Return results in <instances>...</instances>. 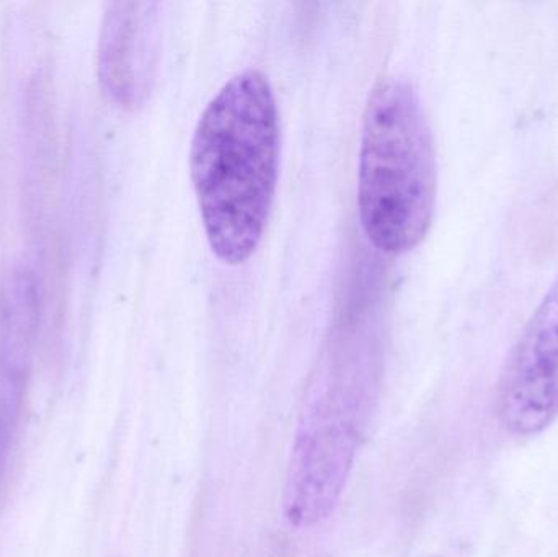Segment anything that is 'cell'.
<instances>
[{
    "instance_id": "obj_3",
    "label": "cell",
    "mask_w": 558,
    "mask_h": 557,
    "mask_svg": "<svg viewBox=\"0 0 558 557\" xmlns=\"http://www.w3.org/2000/svg\"><path fill=\"white\" fill-rule=\"evenodd\" d=\"M498 419L514 437L543 434L558 417V277L524 327L498 383Z\"/></svg>"
},
{
    "instance_id": "obj_4",
    "label": "cell",
    "mask_w": 558,
    "mask_h": 557,
    "mask_svg": "<svg viewBox=\"0 0 558 557\" xmlns=\"http://www.w3.org/2000/svg\"><path fill=\"white\" fill-rule=\"evenodd\" d=\"M160 3L111 2L98 41V81L108 100L123 110L143 107L156 81Z\"/></svg>"
},
{
    "instance_id": "obj_2",
    "label": "cell",
    "mask_w": 558,
    "mask_h": 557,
    "mask_svg": "<svg viewBox=\"0 0 558 557\" xmlns=\"http://www.w3.org/2000/svg\"><path fill=\"white\" fill-rule=\"evenodd\" d=\"M438 193L432 128L418 92L402 77L373 88L361 130L357 211L377 251L405 254L428 234Z\"/></svg>"
},
{
    "instance_id": "obj_5",
    "label": "cell",
    "mask_w": 558,
    "mask_h": 557,
    "mask_svg": "<svg viewBox=\"0 0 558 557\" xmlns=\"http://www.w3.org/2000/svg\"><path fill=\"white\" fill-rule=\"evenodd\" d=\"M428 557H441V556H428Z\"/></svg>"
},
{
    "instance_id": "obj_1",
    "label": "cell",
    "mask_w": 558,
    "mask_h": 557,
    "mask_svg": "<svg viewBox=\"0 0 558 557\" xmlns=\"http://www.w3.org/2000/svg\"><path fill=\"white\" fill-rule=\"evenodd\" d=\"M281 131L274 87L260 71L229 78L203 111L190 173L213 254L245 264L257 251L277 193Z\"/></svg>"
}]
</instances>
